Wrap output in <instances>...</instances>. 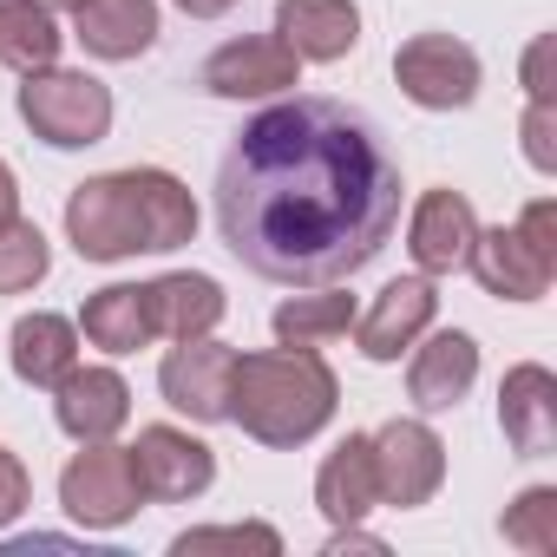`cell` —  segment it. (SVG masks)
Wrapping results in <instances>:
<instances>
[{
  "label": "cell",
  "mask_w": 557,
  "mask_h": 557,
  "mask_svg": "<svg viewBox=\"0 0 557 557\" xmlns=\"http://www.w3.org/2000/svg\"><path fill=\"white\" fill-rule=\"evenodd\" d=\"M400 223V158L342 99L256 112L216 171L223 249L283 289H322L368 269Z\"/></svg>",
  "instance_id": "cell-1"
},
{
  "label": "cell",
  "mask_w": 557,
  "mask_h": 557,
  "mask_svg": "<svg viewBox=\"0 0 557 557\" xmlns=\"http://www.w3.org/2000/svg\"><path fill=\"white\" fill-rule=\"evenodd\" d=\"M190 236H197V197L184 190V177H171L158 164L86 177L66 197V243L86 262L164 256V249H184Z\"/></svg>",
  "instance_id": "cell-2"
},
{
  "label": "cell",
  "mask_w": 557,
  "mask_h": 557,
  "mask_svg": "<svg viewBox=\"0 0 557 557\" xmlns=\"http://www.w3.org/2000/svg\"><path fill=\"white\" fill-rule=\"evenodd\" d=\"M342 407V381L309 348H256L230 368V413L256 446H309Z\"/></svg>",
  "instance_id": "cell-3"
},
{
  "label": "cell",
  "mask_w": 557,
  "mask_h": 557,
  "mask_svg": "<svg viewBox=\"0 0 557 557\" xmlns=\"http://www.w3.org/2000/svg\"><path fill=\"white\" fill-rule=\"evenodd\" d=\"M466 269L479 275V289L498 296V302H537V296H550V283H557V203L531 197L511 230L505 223L479 230Z\"/></svg>",
  "instance_id": "cell-4"
},
{
  "label": "cell",
  "mask_w": 557,
  "mask_h": 557,
  "mask_svg": "<svg viewBox=\"0 0 557 557\" xmlns=\"http://www.w3.org/2000/svg\"><path fill=\"white\" fill-rule=\"evenodd\" d=\"M21 119L40 145L53 151H86L112 132V86L92 73H66V66H40L21 73Z\"/></svg>",
  "instance_id": "cell-5"
},
{
  "label": "cell",
  "mask_w": 557,
  "mask_h": 557,
  "mask_svg": "<svg viewBox=\"0 0 557 557\" xmlns=\"http://www.w3.org/2000/svg\"><path fill=\"white\" fill-rule=\"evenodd\" d=\"M60 505H66V518L86 524V531H119V524H132L138 505H145L132 446H112V440L79 446V453L66 459V472H60Z\"/></svg>",
  "instance_id": "cell-6"
},
{
  "label": "cell",
  "mask_w": 557,
  "mask_h": 557,
  "mask_svg": "<svg viewBox=\"0 0 557 557\" xmlns=\"http://www.w3.org/2000/svg\"><path fill=\"white\" fill-rule=\"evenodd\" d=\"M394 79L420 112H459L479 99V53L453 34H413L394 47Z\"/></svg>",
  "instance_id": "cell-7"
},
{
  "label": "cell",
  "mask_w": 557,
  "mask_h": 557,
  "mask_svg": "<svg viewBox=\"0 0 557 557\" xmlns=\"http://www.w3.org/2000/svg\"><path fill=\"white\" fill-rule=\"evenodd\" d=\"M368 446H374L381 505L413 511V505H426V498L446 485V440H440L426 420H387L381 433H368Z\"/></svg>",
  "instance_id": "cell-8"
},
{
  "label": "cell",
  "mask_w": 557,
  "mask_h": 557,
  "mask_svg": "<svg viewBox=\"0 0 557 557\" xmlns=\"http://www.w3.org/2000/svg\"><path fill=\"white\" fill-rule=\"evenodd\" d=\"M296 86H302V60L275 40V34L223 40L203 60V92H216V99H283Z\"/></svg>",
  "instance_id": "cell-9"
},
{
  "label": "cell",
  "mask_w": 557,
  "mask_h": 557,
  "mask_svg": "<svg viewBox=\"0 0 557 557\" xmlns=\"http://www.w3.org/2000/svg\"><path fill=\"white\" fill-rule=\"evenodd\" d=\"M132 466H138L145 498H158V505H184L216 485V453L203 440H190L184 426H138Z\"/></svg>",
  "instance_id": "cell-10"
},
{
  "label": "cell",
  "mask_w": 557,
  "mask_h": 557,
  "mask_svg": "<svg viewBox=\"0 0 557 557\" xmlns=\"http://www.w3.org/2000/svg\"><path fill=\"white\" fill-rule=\"evenodd\" d=\"M230 368H236L230 342H210V335L177 342L158 361V394H164V407H177V413H190V420L210 426V420L230 413Z\"/></svg>",
  "instance_id": "cell-11"
},
{
  "label": "cell",
  "mask_w": 557,
  "mask_h": 557,
  "mask_svg": "<svg viewBox=\"0 0 557 557\" xmlns=\"http://www.w3.org/2000/svg\"><path fill=\"white\" fill-rule=\"evenodd\" d=\"M433 315H440V296H433V275H400V283H387L374 302H368V315H355V342H361V355L368 361H400L426 329H433Z\"/></svg>",
  "instance_id": "cell-12"
},
{
  "label": "cell",
  "mask_w": 557,
  "mask_h": 557,
  "mask_svg": "<svg viewBox=\"0 0 557 557\" xmlns=\"http://www.w3.org/2000/svg\"><path fill=\"white\" fill-rule=\"evenodd\" d=\"M472 236H479L472 197L453 190V184L426 190V197L413 203V216H407V256L420 262V275H453V269H466Z\"/></svg>",
  "instance_id": "cell-13"
},
{
  "label": "cell",
  "mask_w": 557,
  "mask_h": 557,
  "mask_svg": "<svg viewBox=\"0 0 557 557\" xmlns=\"http://www.w3.org/2000/svg\"><path fill=\"white\" fill-rule=\"evenodd\" d=\"M53 420L66 440L79 446H99V440H119L125 420H132V387L119 368H73L60 387H53Z\"/></svg>",
  "instance_id": "cell-14"
},
{
  "label": "cell",
  "mask_w": 557,
  "mask_h": 557,
  "mask_svg": "<svg viewBox=\"0 0 557 557\" xmlns=\"http://www.w3.org/2000/svg\"><path fill=\"white\" fill-rule=\"evenodd\" d=\"M498 433L518 459L557 453V374L544 361H518L498 387Z\"/></svg>",
  "instance_id": "cell-15"
},
{
  "label": "cell",
  "mask_w": 557,
  "mask_h": 557,
  "mask_svg": "<svg viewBox=\"0 0 557 557\" xmlns=\"http://www.w3.org/2000/svg\"><path fill=\"white\" fill-rule=\"evenodd\" d=\"M479 381V342L466 329H433L413 342V368H407V400L420 413H453Z\"/></svg>",
  "instance_id": "cell-16"
},
{
  "label": "cell",
  "mask_w": 557,
  "mask_h": 557,
  "mask_svg": "<svg viewBox=\"0 0 557 557\" xmlns=\"http://www.w3.org/2000/svg\"><path fill=\"white\" fill-rule=\"evenodd\" d=\"M275 40L302 66H335L361 47V8L355 0H275Z\"/></svg>",
  "instance_id": "cell-17"
},
{
  "label": "cell",
  "mask_w": 557,
  "mask_h": 557,
  "mask_svg": "<svg viewBox=\"0 0 557 557\" xmlns=\"http://www.w3.org/2000/svg\"><path fill=\"white\" fill-rule=\"evenodd\" d=\"M73 40L92 60H138L158 47V0H79L73 8Z\"/></svg>",
  "instance_id": "cell-18"
},
{
  "label": "cell",
  "mask_w": 557,
  "mask_h": 557,
  "mask_svg": "<svg viewBox=\"0 0 557 557\" xmlns=\"http://www.w3.org/2000/svg\"><path fill=\"white\" fill-rule=\"evenodd\" d=\"M145 296H151V329L164 335V342H197V335H216V322H223V283L216 275H203V269H171V275H158V283H145Z\"/></svg>",
  "instance_id": "cell-19"
},
{
  "label": "cell",
  "mask_w": 557,
  "mask_h": 557,
  "mask_svg": "<svg viewBox=\"0 0 557 557\" xmlns=\"http://www.w3.org/2000/svg\"><path fill=\"white\" fill-rule=\"evenodd\" d=\"M374 505H381L374 446H368V433H348V440L322 459V472H315V511H322L329 524H361Z\"/></svg>",
  "instance_id": "cell-20"
},
{
  "label": "cell",
  "mask_w": 557,
  "mask_h": 557,
  "mask_svg": "<svg viewBox=\"0 0 557 557\" xmlns=\"http://www.w3.org/2000/svg\"><path fill=\"white\" fill-rule=\"evenodd\" d=\"M79 335H86L99 355H138V348H151L158 329H151V296H145V283L92 289L86 309H79Z\"/></svg>",
  "instance_id": "cell-21"
},
{
  "label": "cell",
  "mask_w": 557,
  "mask_h": 557,
  "mask_svg": "<svg viewBox=\"0 0 557 557\" xmlns=\"http://www.w3.org/2000/svg\"><path fill=\"white\" fill-rule=\"evenodd\" d=\"M8 348H14V374H21L27 387H47V394H53V387L79 368V322H66V315H53V309H34V315L14 322Z\"/></svg>",
  "instance_id": "cell-22"
},
{
  "label": "cell",
  "mask_w": 557,
  "mask_h": 557,
  "mask_svg": "<svg viewBox=\"0 0 557 557\" xmlns=\"http://www.w3.org/2000/svg\"><path fill=\"white\" fill-rule=\"evenodd\" d=\"M355 296L348 289H335V283H322L315 296H289L283 309L269 315V329H275V348H309V355H322V348H335L348 329H355Z\"/></svg>",
  "instance_id": "cell-23"
},
{
  "label": "cell",
  "mask_w": 557,
  "mask_h": 557,
  "mask_svg": "<svg viewBox=\"0 0 557 557\" xmlns=\"http://www.w3.org/2000/svg\"><path fill=\"white\" fill-rule=\"evenodd\" d=\"M60 21L40 0H0V66L8 73H40L60 66Z\"/></svg>",
  "instance_id": "cell-24"
},
{
  "label": "cell",
  "mask_w": 557,
  "mask_h": 557,
  "mask_svg": "<svg viewBox=\"0 0 557 557\" xmlns=\"http://www.w3.org/2000/svg\"><path fill=\"white\" fill-rule=\"evenodd\" d=\"M47 269H53V243L40 236V223H27V216H8V223H0V296L40 289Z\"/></svg>",
  "instance_id": "cell-25"
},
{
  "label": "cell",
  "mask_w": 557,
  "mask_h": 557,
  "mask_svg": "<svg viewBox=\"0 0 557 557\" xmlns=\"http://www.w3.org/2000/svg\"><path fill=\"white\" fill-rule=\"evenodd\" d=\"M498 531H505V544H518V550H531V557H550V550H557V485H524V492L505 505Z\"/></svg>",
  "instance_id": "cell-26"
},
{
  "label": "cell",
  "mask_w": 557,
  "mask_h": 557,
  "mask_svg": "<svg viewBox=\"0 0 557 557\" xmlns=\"http://www.w3.org/2000/svg\"><path fill=\"white\" fill-rule=\"evenodd\" d=\"M177 557H210V550H256V557H275L283 550V537H275V524H203V531H184L171 544Z\"/></svg>",
  "instance_id": "cell-27"
},
{
  "label": "cell",
  "mask_w": 557,
  "mask_h": 557,
  "mask_svg": "<svg viewBox=\"0 0 557 557\" xmlns=\"http://www.w3.org/2000/svg\"><path fill=\"white\" fill-rule=\"evenodd\" d=\"M524 158L537 177H557V99L524 106Z\"/></svg>",
  "instance_id": "cell-28"
},
{
  "label": "cell",
  "mask_w": 557,
  "mask_h": 557,
  "mask_svg": "<svg viewBox=\"0 0 557 557\" xmlns=\"http://www.w3.org/2000/svg\"><path fill=\"white\" fill-rule=\"evenodd\" d=\"M27 505H34V472H27V459H21V453L0 446V531H8Z\"/></svg>",
  "instance_id": "cell-29"
},
{
  "label": "cell",
  "mask_w": 557,
  "mask_h": 557,
  "mask_svg": "<svg viewBox=\"0 0 557 557\" xmlns=\"http://www.w3.org/2000/svg\"><path fill=\"white\" fill-rule=\"evenodd\" d=\"M550 60H557V34H537V40L524 47V92H531V99H557Z\"/></svg>",
  "instance_id": "cell-30"
},
{
  "label": "cell",
  "mask_w": 557,
  "mask_h": 557,
  "mask_svg": "<svg viewBox=\"0 0 557 557\" xmlns=\"http://www.w3.org/2000/svg\"><path fill=\"white\" fill-rule=\"evenodd\" d=\"M8 216H21V177H14V164L0 158V223Z\"/></svg>",
  "instance_id": "cell-31"
},
{
  "label": "cell",
  "mask_w": 557,
  "mask_h": 557,
  "mask_svg": "<svg viewBox=\"0 0 557 557\" xmlns=\"http://www.w3.org/2000/svg\"><path fill=\"white\" fill-rule=\"evenodd\" d=\"M177 8H184L190 21H223V14L236 8V0H177Z\"/></svg>",
  "instance_id": "cell-32"
},
{
  "label": "cell",
  "mask_w": 557,
  "mask_h": 557,
  "mask_svg": "<svg viewBox=\"0 0 557 557\" xmlns=\"http://www.w3.org/2000/svg\"><path fill=\"white\" fill-rule=\"evenodd\" d=\"M40 8H53V14H60V8H66V14H73V8H79V0H40Z\"/></svg>",
  "instance_id": "cell-33"
}]
</instances>
